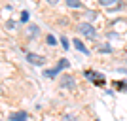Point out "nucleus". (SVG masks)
Returning a JSON list of instances; mask_svg holds the SVG:
<instances>
[{"mask_svg":"<svg viewBox=\"0 0 127 121\" xmlns=\"http://www.w3.org/2000/svg\"><path fill=\"white\" fill-rule=\"evenodd\" d=\"M27 61L31 64H34V66H44L46 64V57L38 55V53H27Z\"/></svg>","mask_w":127,"mask_h":121,"instance_id":"obj_3","label":"nucleus"},{"mask_svg":"<svg viewBox=\"0 0 127 121\" xmlns=\"http://www.w3.org/2000/svg\"><path fill=\"white\" fill-rule=\"evenodd\" d=\"M27 119V112H17V114H11L10 121H25Z\"/></svg>","mask_w":127,"mask_h":121,"instance_id":"obj_5","label":"nucleus"},{"mask_svg":"<svg viewBox=\"0 0 127 121\" xmlns=\"http://www.w3.org/2000/svg\"><path fill=\"white\" fill-rule=\"evenodd\" d=\"M84 76L87 79H91L95 85H104V78H102V74H97V72H93V70H85Z\"/></svg>","mask_w":127,"mask_h":121,"instance_id":"obj_2","label":"nucleus"},{"mask_svg":"<svg viewBox=\"0 0 127 121\" xmlns=\"http://www.w3.org/2000/svg\"><path fill=\"white\" fill-rule=\"evenodd\" d=\"M68 8H82V2L80 0H64Z\"/></svg>","mask_w":127,"mask_h":121,"instance_id":"obj_8","label":"nucleus"},{"mask_svg":"<svg viewBox=\"0 0 127 121\" xmlns=\"http://www.w3.org/2000/svg\"><path fill=\"white\" fill-rule=\"evenodd\" d=\"M74 48H76V49H78V51H82V53H85V55H89V49L85 48V46H84V44H82V42H80V40H74Z\"/></svg>","mask_w":127,"mask_h":121,"instance_id":"obj_6","label":"nucleus"},{"mask_svg":"<svg viewBox=\"0 0 127 121\" xmlns=\"http://www.w3.org/2000/svg\"><path fill=\"white\" fill-rule=\"evenodd\" d=\"M68 61H66V59H59V64H57V68H61V70H63V68H68Z\"/></svg>","mask_w":127,"mask_h":121,"instance_id":"obj_10","label":"nucleus"},{"mask_svg":"<svg viewBox=\"0 0 127 121\" xmlns=\"http://www.w3.org/2000/svg\"><path fill=\"white\" fill-rule=\"evenodd\" d=\"M59 72H61V68L55 66V68H51V70H44V76H46V78H55Z\"/></svg>","mask_w":127,"mask_h":121,"instance_id":"obj_7","label":"nucleus"},{"mask_svg":"<svg viewBox=\"0 0 127 121\" xmlns=\"http://www.w3.org/2000/svg\"><path fill=\"white\" fill-rule=\"evenodd\" d=\"M99 51H106V53H110V48H108V46H101V48H99Z\"/></svg>","mask_w":127,"mask_h":121,"instance_id":"obj_17","label":"nucleus"},{"mask_svg":"<svg viewBox=\"0 0 127 121\" xmlns=\"http://www.w3.org/2000/svg\"><path fill=\"white\" fill-rule=\"evenodd\" d=\"M59 85L63 87V89H68V91H74L76 87V81H74V76H63V78L59 79Z\"/></svg>","mask_w":127,"mask_h":121,"instance_id":"obj_4","label":"nucleus"},{"mask_svg":"<svg viewBox=\"0 0 127 121\" xmlns=\"http://www.w3.org/2000/svg\"><path fill=\"white\" fill-rule=\"evenodd\" d=\"M57 2H59V0H48V4H51V6H53V4H57Z\"/></svg>","mask_w":127,"mask_h":121,"instance_id":"obj_18","label":"nucleus"},{"mask_svg":"<svg viewBox=\"0 0 127 121\" xmlns=\"http://www.w3.org/2000/svg\"><path fill=\"white\" fill-rule=\"evenodd\" d=\"M29 15H31V13H29V11H23V13H21V23H27V21H29Z\"/></svg>","mask_w":127,"mask_h":121,"instance_id":"obj_15","label":"nucleus"},{"mask_svg":"<svg viewBox=\"0 0 127 121\" xmlns=\"http://www.w3.org/2000/svg\"><path fill=\"white\" fill-rule=\"evenodd\" d=\"M116 89L120 91V89H127V83L125 81H116Z\"/></svg>","mask_w":127,"mask_h":121,"instance_id":"obj_14","label":"nucleus"},{"mask_svg":"<svg viewBox=\"0 0 127 121\" xmlns=\"http://www.w3.org/2000/svg\"><path fill=\"white\" fill-rule=\"evenodd\" d=\"M118 0H99V4L104 6V8H112V6H116Z\"/></svg>","mask_w":127,"mask_h":121,"instance_id":"obj_9","label":"nucleus"},{"mask_svg":"<svg viewBox=\"0 0 127 121\" xmlns=\"http://www.w3.org/2000/svg\"><path fill=\"white\" fill-rule=\"evenodd\" d=\"M78 30H80V34H82V36H85V38H91V40H93V38L97 36L95 26H93V25H89V23H82V25L78 26Z\"/></svg>","mask_w":127,"mask_h":121,"instance_id":"obj_1","label":"nucleus"},{"mask_svg":"<svg viewBox=\"0 0 127 121\" xmlns=\"http://www.w3.org/2000/svg\"><path fill=\"white\" fill-rule=\"evenodd\" d=\"M63 121H78V119H76L72 114H64V116H63Z\"/></svg>","mask_w":127,"mask_h":121,"instance_id":"obj_13","label":"nucleus"},{"mask_svg":"<svg viewBox=\"0 0 127 121\" xmlns=\"http://www.w3.org/2000/svg\"><path fill=\"white\" fill-rule=\"evenodd\" d=\"M46 42H48L49 46H55V44H57V40H55V36H51V34H48V36H46Z\"/></svg>","mask_w":127,"mask_h":121,"instance_id":"obj_11","label":"nucleus"},{"mask_svg":"<svg viewBox=\"0 0 127 121\" xmlns=\"http://www.w3.org/2000/svg\"><path fill=\"white\" fill-rule=\"evenodd\" d=\"M95 121H99V119H95Z\"/></svg>","mask_w":127,"mask_h":121,"instance_id":"obj_19","label":"nucleus"},{"mask_svg":"<svg viewBox=\"0 0 127 121\" xmlns=\"http://www.w3.org/2000/svg\"><path fill=\"white\" fill-rule=\"evenodd\" d=\"M85 15H87V19H89V21H93V19L97 17V11H93V10H91V11H87Z\"/></svg>","mask_w":127,"mask_h":121,"instance_id":"obj_16","label":"nucleus"},{"mask_svg":"<svg viewBox=\"0 0 127 121\" xmlns=\"http://www.w3.org/2000/svg\"><path fill=\"white\" fill-rule=\"evenodd\" d=\"M61 48H63V49H68L70 48V46H68V40H66L64 36H61Z\"/></svg>","mask_w":127,"mask_h":121,"instance_id":"obj_12","label":"nucleus"},{"mask_svg":"<svg viewBox=\"0 0 127 121\" xmlns=\"http://www.w3.org/2000/svg\"><path fill=\"white\" fill-rule=\"evenodd\" d=\"M25 121H27V119H25Z\"/></svg>","mask_w":127,"mask_h":121,"instance_id":"obj_20","label":"nucleus"}]
</instances>
